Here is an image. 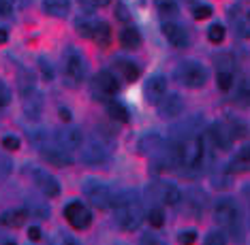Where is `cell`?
<instances>
[{
  "instance_id": "cell-1",
  "label": "cell",
  "mask_w": 250,
  "mask_h": 245,
  "mask_svg": "<svg viewBox=\"0 0 250 245\" xmlns=\"http://www.w3.org/2000/svg\"><path fill=\"white\" fill-rule=\"evenodd\" d=\"M116 213V222L122 230L133 232L144 222V203L135 190H120L111 198V207Z\"/></svg>"
},
{
  "instance_id": "cell-2",
  "label": "cell",
  "mask_w": 250,
  "mask_h": 245,
  "mask_svg": "<svg viewBox=\"0 0 250 245\" xmlns=\"http://www.w3.org/2000/svg\"><path fill=\"white\" fill-rule=\"evenodd\" d=\"M82 192H83V196H86V201L92 203L96 209H109L111 207L113 192H111V188L107 186L105 181H101V179H96V177L83 179Z\"/></svg>"
},
{
  "instance_id": "cell-3",
  "label": "cell",
  "mask_w": 250,
  "mask_h": 245,
  "mask_svg": "<svg viewBox=\"0 0 250 245\" xmlns=\"http://www.w3.org/2000/svg\"><path fill=\"white\" fill-rule=\"evenodd\" d=\"M62 68H64L66 85H79L86 77V60L75 47H69L62 56Z\"/></svg>"
},
{
  "instance_id": "cell-4",
  "label": "cell",
  "mask_w": 250,
  "mask_h": 245,
  "mask_svg": "<svg viewBox=\"0 0 250 245\" xmlns=\"http://www.w3.org/2000/svg\"><path fill=\"white\" fill-rule=\"evenodd\" d=\"M175 79L186 88H201L208 81V71L197 60H186L175 68Z\"/></svg>"
},
{
  "instance_id": "cell-5",
  "label": "cell",
  "mask_w": 250,
  "mask_h": 245,
  "mask_svg": "<svg viewBox=\"0 0 250 245\" xmlns=\"http://www.w3.org/2000/svg\"><path fill=\"white\" fill-rule=\"evenodd\" d=\"M147 196H150L152 205H167V207H178L182 203V192L180 188L171 184V181H158L147 188Z\"/></svg>"
},
{
  "instance_id": "cell-6",
  "label": "cell",
  "mask_w": 250,
  "mask_h": 245,
  "mask_svg": "<svg viewBox=\"0 0 250 245\" xmlns=\"http://www.w3.org/2000/svg\"><path fill=\"white\" fill-rule=\"evenodd\" d=\"M214 218L218 224H223L229 230L237 232V226H240V207H237V203L229 196L218 198V201L214 203Z\"/></svg>"
},
{
  "instance_id": "cell-7",
  "label": "cell",
  "mask_w": 250,
  "mask_h": 245,
  "mask_svg": "<svg viewBox=\"0 0 250 245\" xmlns=\"http://www.w3.org/2000/svg\"><path fill=\"white\" fill-rule=\"evenodd\" d=\"M79 158H82L83 164H90V167H101L109 160V151H107L105 143H99L96 139H88L83 141L82 147H79Z\"/></svg>"
},
{
  "instance_id": "cell-8",
  "label": "cell",
  "mask_w": 250,
  "mask_h": 245,
  "mask_svg": "<svg viewBox=\"0 0 250 245\" xmlns=\"http://www.w3.org/2000/svg\"><path fill=\"white\" fill-rule=\"evenodd\" d=\"M64 218L69 220V224L77 230H86L92 224V211L79 201H71L64 207Z\"/></svg>"
},
{
  "instance_id": "cell-9",
  "label": "cell",
  "mask_w": 250,
  "mask_h": 245,
  "mask_svg": "<svg viewBox=\"0 0 250 245\" xmlns=\"http://www.w3.org/2000/svg\"><path fill=\"white\" fill-rule=\"evenodd\" d=\"M39 151H41V156L47 160L49 164H54V167H69V164H73V158L71 153L64 150V147H60L58 143L52 145V139L43 141L41 145H37Z\"/></svg>"
},
{
  "instance_id": "cell-10",
  "label": "cell",
  "mask_w": 250,
  "mask_h": 245,
  "mask_svg": "<svg viewBox=\"0 0 250 245\" xmlns=\"http://www.w3.org/2000/svg\"><path fill=\"white\" fill-rule=\"evenodd\" d=\"M30 177H32V181H35V186L47 198H56V196L60 194V184H58V179H56L52 173H47V170L35 167V169L30 170Z\"/></svg>"
},
{
  "instance_id": "cell-11",
  "label": "cell",
  "mask_w": 250,
  "mask_h": 245,
  "mask_svg": "<svg viewBox=\"0 0 250 245\" xmlns=\"http://www.w3.org/2000/svg\"><path fill=\"white\" fill-rule=\"evenodd\" d=\"M163 34H165V38L173 45V47H178V49L188 47V41H190L188 32H186V28L182 24H178V21L165 19L163 21Z\"/></svg>"
},
{
  "instance_id": "cell-12",
  "label": "cell",
  "mask_w": 250,
  "mask_h": 245,
  "mask_svg": "<svg viewBox=\"0 0 250 245\" xmlns=\"http://www.w3.org/2000/svg\"><path fill=\"white\" fill-rule=\"evenodd\" d=\"M54 141L58 143L60 147H64L66 151L71 150H79L83 143V134L79 128H73V126H62L54 132Z\"/></svg>"
},
{
  "instance_id": "cell-13",
  "label": "cell",
  "mask_w": 250,
  "mask_h": 245,
  "mask_svg": "<svg viewBox=\"0 0 250 245\" xmlns=\"http://www.w3.org/2000/svg\"><path fill=\"white\" fill-rule=\"evenodd\" d=\"M144 94H146V100L150 105H156L158 100L167 94V77L165 75H152L150 79L146 81V88H144Z\"/></svg>"
},
{
  "instance_id": "cell-14",
  "label": "cell",
  "mask_w": 250,
  "mask_h": 245,
  "mask_svg": "<svg viewBox=\"0 0 250 245\" xmlns=\"http://www.w3.org/2000/svg\"><path fill=\"white\" fill-rule=\"evenodd\" d=\"M156 105H158V113H161V117H167V119L178 117L180 113L184 111V100H182L180 94H165Z\"/></svg>"
},
{
  "instance_id": "cell-15",
  "label": "cell",
  "mask_w": 250,
  "mask_h": 245,
  "mask_svg": "<svg viewBox=\"0 0 250 245\" xmlns=\"http://www.w3.org/2000/svg\"><path fill=\"white\" fill-rule=\"evenodd\" d=\"M165 139L158 132H147L137 141V151L141 156H156L161 150H165Z\"/></svg>"
},
{
  "instance_id": "cell-16",
  "label": "cell",
  "mask_w": 250,
  "mask_h": 245,
  "mask_svg": "<svg viewBox=\"0 0 250 245\" xmlns=\"http://www.w3.org/2000/svg\"><path fill=\"white\" fill-rule=\"evenodd\" d=\"M208 139L214 143L216 150H220V151H229L231 150L233 136H231L229 130H227V126H223V124H212V126L208 128Z\"/></svg>"
},
{
  "instance_id": "cell-17",
  "label": "cell",
  "mask_w": 250,
  "mask_h": 245,
  "mask_svg": "<svg viewBox=\"0 0 250 245\" xmlns=\"http://www.w3.org/2000/svg\"><path fill=\"white\" fill-rule=\"evenodd\" d=\"M94 85L103 94H109V96H113L118 90H120V81H118L116 75H113L111 71H101L99 75H96V79H94Z\"/></svg>"
},
{
  "instance_id": "cell-18",
  "label": "cell",
  "mask_w": 250,
  "mask_h": 245,
  "mask_svg": "<svg viewBox=\"0 0 250 245\" xmlns=\"http://www.w3.org/2000/svg\"><path fill=\"white\" fill-rule=\"evenodd\" d=\"M203 209H206V194L201 190H197V188L188 190V194H186V213L199 218L203 213Z\"/></svg>"
},
{
  "instance_id": "cell-19",
  "label": "cell",
  "mask_w": 250,
  "mask_h": 245,
  "mask_svg": "<svg viewBox=\"0 0 250 245\" xmlns=\"http://www.w3.org/2000/svg\"><path fill=\"white\" fill-rule=\"evenodd\" d=\"M26 220V209H9V211L0 213V226H7V228H20V226H24Z\"/></svg>"
},
{
  "instance_id": "cell-20",
  "label": "cell",
  "mask_w": 250,
  "mask_h": 245,
  "mask_svg": "<svg viewBox=\"0 0 250 245\" xmlns=\"http://www.w3.org/2000/svg\"><path fill=\"white\" fill-rule=\"evenodd\" d=\"M43 11L52 17H66L71 11V0H43Z\"/></svg>"
},
{
  "instance_id": "cell-21",
  "label": "cell",
  "mask_w": 250,
  "mask_h": 245,
  "mask_svg": "<svg viewBox=\"0 0 250 245\" xmlns=\"http://www.w3.org/2000/svg\"><path fill=\"white\" fill-rule=\"evenodd\" d=\"M139 43H141V34L137 28L128 26V28H124V30H120V45L124 49H137Z\"/></svg>"
},
{
  "instance_id": "cell-22",
  "label": "cell",
  "mask_w": 250,
  "mask_h": 245,
  "mask_svg": "<svg viewBox=\"0 0 250 245\" xmlns=\"http://www.w3.org/2000/svg\"><path fill=\"white\" fill-rule=\"evenodd\" d=\"M92 38L101 45V47H107L109 41H111V28H109V24H107V21H99V19H96L94 21V30H92Z\"/></svg>"
},
{
  "instance_id": "cell-23",
  "label": "cell",
  "mask_w": 250,
  "mask_h": 245,
  "mask_svg": "<svg viewBox=\"0 0 250 245\" xmlns=\"http://www.w3.org/2000/svg\"><path fill=\"white\" fill-rule=\"evenodd\" d=\"M107 115H109L111 119H116V122L126 124L128 117H130V113H128V109L122 105V102L111 100V102H107Z\"/></svg>"
},
{
  "instance_id": "cell-24",
  "label": "cell",
  "mask_w": 250,
  "mask_h": 245,
  "mask_svg": "<svg viewBox=\"0 0 250 245\" xmlns=\"http://www.w3.org/2000/svg\"><path fill=\"white\" fill-rule=\"evenodd\" d=\"M154 4L163 19H173L178 15V2L175 0H154Z\"/></svg>"
},
{
  "instance_id": "cell-25",
  "label": "cell",
  "mask_w": 250,
  "mask_h": 245,
  "mask_svg": "<svg viewBox=\"0 0 250 245\" xmlns=\"http://www.w3.org/2000/svg\"><path fill=\"white\" fill-rule=\"evenodd\" d=\"M18 83H20L21 96H30L32 92H35V77H32L30 71H21L20 77H18Z\"/></svg>"
},
{
  "instance_id": "cell-26",
  "label": "cell",
  "mask_w": 250,
  "mask_h": 245,
  "mask_svg": "<svg viewBox=\"0 0 250 245\" xmlns=\"http://www.w3.org/2000/svg\"><path fill=\"white\" fill-rule=\"evenodd\" d=\"M118 68H120V73L124 75V79L126 81H135V79L139 77V66L135 64V62H130V60H120L118 62Z\"/></svg>"
},
{
  "instance_id": "cell-27",
  "label": "cell",
  "mask_w": 250,
  "mask_h": 245,
  "mask_svg": "<svg viewBox=\"0 0 250 245\" xmlns=\"http://www.w3.org/2000/svg\"><path fill=\"white\" fill-rule=\"evenodd\" d=\"M147 222H150L154 228H161V226L165 224V211L161 205H152L150 211H147Z\"/></svg>"
},
{
  "instance_id": "cell-28",
  "label": "cell",
  "mask_w": 250,
  "mask_h": 245,
  "mask_svg": "<svg viewBox=\"0 0 250 245\" xmlns=\"http://www.w3.org/2000/svg\"><path fill=\"white\" fill-rule=\"evenodd\" d=\"M231 170H233V173H246V170H248V150H246V147L242 150V153H237V156L233 158Z\"/></svg>"
},
{
  "instance_id": "cell-29",
  "label": "cell",
  "mask_w": 250,
  "mask_h": 245,
  "mask_svg": "<svg viewBox=\"0 0 250 245\" xmlns=\"http://www.w3.org/2000/svg\"><path fill=\"white\" fill-rule=\"evenodd\" d=\"M94 21H96V19H90V17H79V19L75 21V28H77V32L82 34V37H86V38H92Z\"/></svg>"
},
{
  "instance_id": "cell-30",
  "label": "cell",
  "mask_w": 250,
  "mask_h": 245,
  "mask_svg": "<svg viewBox=\"0 0 250 245\" xmlns=\"http://www.w3.org/2000/svg\"><path fill=\"white\" fill-rule=\"evenodd\" d=\"M26 213L28 215H35V220L37 218H47L49 215V209H47V205L45 203H28L26 205Z\"/></svg>"
},
{
  "instance_id": "cell-31",
  "label": "cell",
  "mask_w": 250,
  "mask_h": 245,
  "mask_svg": "<svg viewBox=\"0 0 250 245\" xmlns=\"http://www.w3.org/2000/svg\"><path fill=\"white\" fill-rule=\"evenodd\" d=\"M216 66H218V71H235V58H233L231 54H220L216 56Z\"/></svg>"
},
{
  "instance_id": "cell-32",
  "label": "cell",
  "mask_w": 250,
  "mask_h": 245,
  "mask_svg": "<svg viewBox=\"0 0 250 245\" xmlns=\"http://www.w3.org/2000/svg\"><path fill=\"white\" fill-rule=\"evenodd\" d=\"M208 38L212 43H223L225 41V26L223 24H212L208 30Z\"/></svg>"
},
{
  "instance_id": "cell-33",
  "label": "cell",
  "mask_w": 250,
  "mask_h": 245,
  "mask_svg": "<svg viewBox=\"0 0 250 245\" xmlns=\"http://www.w3.org/2000/svg\"><path fill=\"white\" fill-rule=\"evenodd\" d=\"M39 71H41V75H43L45 81H52V79H54V66H52V62L45 58V56L39 58Z\"/></svg>"
},
{
  "instance_id": "cell-34",
  "label": "cell",
  "mask_w": 250,
  "mask_h": 245,
  "mask_svg": "<svg viewBox=\"0 0 250 245\" xmlns=\"http://www.w3.org/2000/svg\"><path fill=\"white\" fill-rule=\"evenodd\" d=\"M233 85V71H218V88L227 92Z\"/></svg>"
},
{
  "instance_id": "cell-35",
  "label": "cell",
  "mask_w": 250,
  "mask_h": 245,
  "mask_svg": "<svg viewBox=\"0 0 250 245\" xmlns=\"http://www.w3.org/2000/svg\"><path fill=\"white\" fill-rule=\"evenodd\" d=\"M2 147L4 150H9V151H18L20 150V139L18 136H13V134H7L2 139Z\"/></svg>"
},
{
  "instance_id": "cell-36",
  "label": "cell",
  "mask_w": 250,
  "mask_h": 245,
  "mask_svg": "<svg viewBox=\"0 0 250 245\" xmlns=\"http://www.w3.org/2000/svg\"><path fill=\"white\" fill-rule=\"evenodd\" d=\"M192 15H195V19H208V17H212V7H208V4H199L192 11Z\"/></svg>"
},
{
  "instance_id": "cell-37",
  "label": "cell",
  "mask_w": 250,
  "mask_h": 245,
  "mask_svg": "<svg viewBox=\"0 0 250 245\" xmlns=\"http://www.w3.org/2000/svg\"><path fill=\"white\" fill-rule=\"evenodd\" d=\"M11 102V90H9V85L0 79V107H7Z\"/></svg>"
},
{
  "instance_id": "cell-38",
  "label": "cell",
  "mask_w": 250,
  "mask_h": 245,
  "mask_svg": "<svg viewBox=\"0 0 250 245\" xmlns=\"http://www.w3.org/2000/svg\"><path fill=\"white\" fill-rule=\"evenodd\" d=\"M206 243H208V245H223V243H225V232L212 230V232H209V235L206 237Z\"/></svg>"
},
{
  "instance_id": "cell-39",
  "label": "cell",
  "mask_w": 250,
  "mask_h": 245,
  "mask_svg": "<svg viewBox=\"0 0 250 245\" xmlns=\"http://www.w3.org/2000/svg\"><path fill=\"white\" fill-rule=\"evenodd\" d=\"M116 17H118V19H122V21L130 19V13H128V9H126V4H124V2H120L116 7Z\"/></svg>"
},
{
  "instance_id": "cell-40",
  "label": "cell",
  "mask_w": 250,
  "mask_h": 245,
  "mask_svg": "<svg viewBox=\"0 0 250 245\" xmlns=\"http://www.w3.org/2000/svg\"><path fill=\"white\" fill-rule=\"evenodd\" d=\"M13 13V2L9 0H0V17H9Z\"/></svg>"
},
{
  "instance_id": "cell-41",
  "label": "cell",
  "mask_w": 250,
  "mask_h": 245,
  "mask_svg": "<svg viewBox=\"0 0 250 245\" xmlns=\"http://www.w3.org/2000/svg\"><path fill=\"white\" fill-rule=\"evenodd\" d=\"M195 239H197V232H195V230H184V232H180L178 241H180V243H192Z\"/></svg>"
},
{
  "instance_id": "cell-42",
  "label": "cell",
  "mask_w": 250,
  "mask_h": 245,
  "mask_svg": "<svg viewBox=\"0 0 250 245\" xmlns=\"http://www.w3.org/2000/svg\"><path fill=\"white\" fill-rule=\"evenodd\" d=\"M82 2L88 7H105V4H109V0H82Z\"/></svg>"
},
{
  "instance_id": "cell-43",
  "label": "cell",
  "mask_w": 250,
  "mask_h": 245,
  "mask_svg": "<svg viewBox=\"0 0 250 245\" xmlns=\"http://www.w3.org/2000/svg\"><path fill=\"white\" fill-rule=\"evenodd\" d=\"M28 237H30L32 241H39V239H41V228H39V226H32V228L28 230Z\"/></svg>"
},
{
  "instance_id": "cell-44",
  "label": "cell",
  "mask_w": 250,
  "mask_h": 245,
  "mask_svg": "<svg viewBox=\"0 0 250 245\" xmlns=\"http://www.w3.org/2000/svg\"><path fill=\"white\" fill-rule=\"evenodd\" d=\"M7 38H9V32L4 28H0V43H7Z\"/></svg>"
},
{
  "instance_id": "cell-45",
  "label": "cell",
  "mask_w": 250,
  "mask_h": 245,
  "mask_svg": "<svg viewBox=\"0 0 250 245\" xmlns=\"http://www.w3.org/2000/svg\"><path fill=\"white\" fill-rule=\"evenodd\" d=\"M60 117L64 119V122H71V113L66 111V109H60Z\"/></svg>"
},
{
  "instance_id": "cell-46",
  "label": "cell",
  "mask_w": 250,
  "mask_h": 245,
  "mask_svg": "<svg viewBox=\"0 0 250 245\" xmlns=\"http://www.w3.org/2000/svg\"><path fill=\"white\" fill-rule=\"evenodd\" d=\"M9 2H13V0H9Z\"/></svg>"
}]
</instances>
